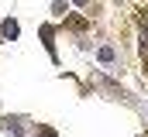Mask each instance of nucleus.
<instances>
[{"instance_id": "nucleus-5", "label": "nucleus", "mask_w": 148, "mask_h": 137, "mask_svg": "<svg viewBox=\"0 0 148 137\" xmlns=\"http://www.w3.org/2000/svg\"><path fill=\"white\" fill-rule=\"evenodd\" d=\"M66 28H69V31H86V17H66Z\"/></svg>"}, {"instance_id": "nucleus-2", "label": "nucleus", "mask_w": 148, "mask_h": 137, "mask_svg": "<svg viewBox=\"0 0 148 137\" xmlns=\"http://www.w3.org/2000/svg\"><path fill=\"white\" fill-rule=\"evenodd\" d=\"M52 38H55V28H52V24H41V41H45V48H48V55H52V62H55L59 55H55V41H52Z\"/></svg>"}, {"instance_id": "nucleus-4", "label": "nucleus", "mask_w": 148, "mask_h": 137, "mask_svg": "<svg viewBox=\"0 0 148 137\" xmlns=\"http://www.w3.org/2000/svg\"><path fill=\"white\" fill-rule=\"evenodd\" d=\"M97 58H100V62H103V65H114V58H117V52H114L110 45H103V48H100V52H97Z\"/></svg>"}, {"instance_id": "nucleus-7", "label": "nucleus", "mask_w": 148, "mask_h": 137, "mask_svg": "<svg viewBox=\"0 0 148 137\" xmlns=\"http://www.w3.org/2000/svg\"><path fill=\"white\" fill-rule=\"evenodd\" d=\"M73 3H79V7H83V3H86V0H73Z\"/></svg>"}, {"instance_id": "nucleus-6", "label": "nucleus", "mask_w": 148, "mask_h": 137, "mask_svg": "<svg viewBox=\"0 0 148 137\" xmlns=\"http://www.w3.org/2000/svg\"><path fill=\"white\" fill-rule=\"evenodd\" d=\"M38 137H55V130H52V127H45V130H41Z\"/></svg>"}, {"instance_id": "nucleus-3", "label": "nucleus", "mask_w": 148, "mask_h": 137, "mask_svg": "<svg viewBox=\"0 0 148 137\" xmlns=\"http://www.w3.org/2000/svg\"><path fill=\"white\" fill-rule=\"evenodd\" d=\"M3 130L7 134H24V117H3Z\"/></svg>"}, {"instance_id": "nucleus-1", "label": "nucleus", "mask_w": 148, "mask_h": 137, "mask_svg": "<svg viewBox=\"0 0 148 137\" xmlns=\"http://www.w3.org/2000/svg\"><path fill=\"white\" fill-rule=\"evenodd\" d=\"M0 38H7V41H17V38H21V28H17L14 17H7V21L0 24Z\"/></svg>"}]
</instances>
